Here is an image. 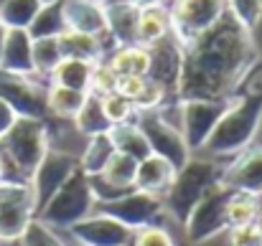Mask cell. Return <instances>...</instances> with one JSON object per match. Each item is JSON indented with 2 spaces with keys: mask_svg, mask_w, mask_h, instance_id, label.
<instances>
[{
  "mask_svg": "<svg viewBox=\"0 0 262 246\" xmlns=\"http://www.w3.org/2000/svg\"><path fill=\"white\" fill-rule=\"evenodd\" d=\"M257 64L252 33L224 15L214 28L183 46L178 99H232Z\"/></svg>",
  "mask_w": 262,
  "mask_h": 246,
  "instance_id": "cell-1",
  "label": "cell"
},
{
  "mask_svg": "<svg viewBox=\"0 0 262 246\" xmlns=\"http://www.w3.org/2000/svg\"><path fill=\"white\" fill-rule=\"evenodd\" d=\"M262 125V89H250L234 96L216 122L211 137L204 145V153L219 163L232 160L242 150H247Z\"/></svg>",
  "mask_w": 262,
  "mask_h": 246,
  "instance_id": "cell-2",
  "label": "cell"
},
{
  "mask_svg": "<svg viewBox=\"0 0 262 246\" xmlns=\"http://www.w3.org/2000/svg\"><path fill=\"white\" fill-rule=\"evenodd\" d=\"M51 150V125L49 119L18 117L8 135L0 140V153L5 160V180L28 183L38 163Z\"/></svg>",
  "mask_w": 262,
  "mask_h": 246,
  "instance_id": "cell-3",
  "label": "cell"
},
{
  "mask_svg": "<svg viewBox=\"0 0 262 246\" xmlns=\"http://www.w3.org/2000/svg\"><path fill=\"white\" fill-rule=\"evenodd\" d=\"M222 167L224 163L214 160V158H201V155H191L188 163L181 165L176 170V178L171 188L166 190L163 201V213H168L173 221L181 226L186 224L191 208L216 185L222 183Z\"/></svg>",
  "mask_w": 262,
  "mask_h": 246,
  "instance_id": "cell-4",
  "label": "cell"
},
{
  "mask_svg": "<svg viewBox=\"0 0 262 246\" xmlns=\"http://www.w3.org/2000/svg\"><path fill=\"white\" fill-rule=\"evenodd\" d=\"M94 193L89 185V175H84L79 167L64 180V185L43 203V208L36 213V218L54 229V231H69L74 224L84 221L94 213Z\"/></svg>",
  "mask_w": 262,
  "mask_h": 246,
  "instance_id": "cell-5",
  "label": "cell"
},
{
  "mask_svg": "<svg viewBox=\"0 0 262 246\" xmlns=\"http://www.w3.org/2000/svg\"><path fill=\"white\" fill-rule=\"evenodd\" d=\"M232 99H178V130L191 155L204 153L206 140Z\"/></svg>",
  "mask_w": 262,
  "mask_h": 246,
  "instance_id": "cell-6",
  "label": "cell"
},
{
  "mask_svg": "<svg viewBox=\"0 0 262 246\" xmlns=\"http://www.w3.org/2000/svg\"><path fill=\"white\" fill-rule=\"evenodd\" d=\"M171 36L181 46L193 43L227 15L224 0H171Z\"/></svg>",
  "mask_w": 262,
  "mask_h": 246,
  "instance_id": "cell-7",
  "label": "cell"
},
{
  "mask_svg": "<svg viewBox=\"0 0 262 246\" xmlns=\"http://www.w3.org/2000/svg\"><path fill=\"white\" fill-rule=\"evenodd\" d=\"M232 190L222 183H216L188 213L183 231L191 244H206L222 234H227V203Z\"/></svg>",
  "mask_w": 262,
  "mask_h": 246,
  "instance_id": "cell-8",
  "label": "cell"
},
{
  "mask_svg": "<svg viewBox=\"0 0 262 246\" xmlns=\"http://www.w3.org/2000/svg\"><path fill=\"white\" fill-rule=\"evenodd\" d=\"M36 218L31 185L23 180H0V244L23 239Z\"/></svg>",
  "mask_w": 262,
  "mask_h": 246,
  "instance_id": "cell-9",
  "label": "cell"
},
{
  "mask_svg": "<svg viewBox=\"0 0 262 246\" xmlns=\"http://www.w3.org/2000/svg\"><path fill=\"white\" fill-rule=\"evenodd\" d=\"M94 211L120 221L130 231H140L145 226L158 224V218L163 216V201L156 195L140 193V190H127L112 201H99L94 206Z\"/></svg>",
  "mask_w": 262,
  "mask_h": 246,
  "instance_id": "cell-10",
  "label": "cell"
},
{
  "mask_svg": "<svg viewBox=\"0 0 262 246\" xmlns=\"http://www.w3.org/2000/svg\"><path fill=\"white\" fill-rule=\"evenodd\" d=\"M135 125L145 135L148 147H150V155H158V158L168 160L176 170L181 165L188 163L191 153H188V147H186V142L181 137V130L173 127L171 122H166L158 114V109H153V112H138L135 114Z\"/></svg>",
  "mask_w": 262,
  "mask_h": 246,
  "instance_id": "cell-11",
  "label": "cell"
},
{
  "mask_svg": "<svg viewBox=\"0 0 262 246\" xmlns=\"http://www.w3.org/2000/svg\"><path fill=\"white\" fill-rule=\"evenodd\" d=\"M46 89L49 84L36 77H10L0 71V99H5L18 117L49 119Z\"/></svg>",
  "mask_w": 262,
  "mask_h": 246,
  "instance_id": "cell-12",
  "label": "cell"
},
{
  "mask_svg": "<svg viewBox=\"0 0 262 246\" xmlns=\"http://www.w3.org/2000/svg\"><path fill=\"white\" fill-rule=\"evenodd\" d=\"M183 71V46L173 36L148 46V79L166 91V102L178 99V84Z\"/></svg>",
  "mask_w": 262,
  "mask_h": 246,
  "instance_id": "cell-13",
  "label": "cell"
},
{
  "mask_svg": "<svg viewBox=\"0 0 262 246\" xmlns=\"http://www.w3.org/2000/svg\"><path fill=\"white\" fill-rule=\"evenodd\" d=\"M79 167V160L72 155V153H64L59 147H51L46 153V158L38 163L36 173L31 175L28 185H31V193H33V206H36V213L43 208V203L64 185V180Z\"/></svg>",
  "mask_w": 262,
  "mask_h": 246,
  "instance_id": "cell-14",
  "label": "cell"
},
{
  "mask_svg": "<svg viewBox=\"0 0 262 246\" xmlns=\"http://www.w3.org/2000/svg\"><path fill=\"white\" fill-rule=\"evenodd\" d=\"M69 239L82 246H130L135 231L122 226L120 221L104 216V213H92L84 221L74 224L69 231Z\"/></svg>",
  "mask_w": 262,
  "mask_h": 246,
  "instance_id": "cell-15",
  "label": "cell"
},
{
  "mask_svg": "<svg viewBox=\"0 0 262 246\" xmlns=\"http://www.w3.org/2000/svg\"><path fill=\"white\" fill-rule=\"evenodd\" d=\"M222 185H227L234 193L247 195H262V147L250 145L222 167Z\"/></svg>",
  "mask_w": 262,
  "mask_h": 246,
  "instance_id": "cell-16",
  "label": "cell"
},
{
  "mask_svg": "<svg viewBox=\"0 0 262 246\" xmlns=\"http://www.w3.org/2000/svg\"><path fill=\"white\" fill-rule=\"evenodd\" d=\"M59 3H61V18L67 31L87 33L97 38L107 33L104 0H59Z\"/></svg>",
  "mask_w": 262,
  "mask_h": 246,
  "instance_id": "cell-17",
  "label": "cell"
},
{
  "mask_svg": "<svg viewBox=\"0 0 262 246\" xmlns=\"http://www.w3.org/2000/svg\"><path fill=\"white\" fill-rule=\"evenodd\" d=\"M33 38L28 31L8 28L0 41V71L10 77H33V59H31Z\"/></svg>",
  "mask_w": 262,
  "mask_h": 246,
  "instance_id": "cell-18",
  "label": "cell"
},
{
  "mask_svg": "<svg viewBox=\"0 0 262 246\" xmlns=\"http://www.w3.org/2000/svg\"><path fill=\"white\" fill-rule=\"evenodd\" d=\"M56 38H59V48H61L64 59L99 64L115 51V43L107 38V33L102 38H97V36H87V33H77V31H64Z\"/></svg>",
  "mask_w": 262,
  "mask_h": 246,
  "instance_id": "cell-19",
  "label": "cell"
},
{
  "mask_svg": "<svg viewBox=\"0 0 262 246\" xmlns=\"http://www.w3.org/2000/svg\"><path fill=\"white\" fill-rule=\"evenodd\" d=\"M138 15L140 10L127 0H110L104 3V18H107V38L120 46H133L138 33Z\"/></svg>",
  "mask_w": 262,
  "mask_h": 246,
  "instance_id": "cell-20",
  "label": "cell"
},
{
  "mask_svg": "<svg viewBox=\"0 0 262 246\" xmlns=\"http://www.w3.org/2000/svg\"><path fill=\"white\" fill-rule=\"evenodd\" d=\"M176 178V167L168 160L158 158V155H148L145 160H140L135 167V180H133V190L163 198L166 190L171 188Z\"/></svg>",
  "mask_w": 262,
  "mask_h": 246,
  "instance_id": "cell-21",
  "label": "cell"
},
{
  "mask_svg": "<svg viewBox=\"0 0 262 246\" xmlns=\"http://www.w3.org/2000/svg\"><path fill=\"white\" fill-rule=\"evenodd\" d=\"M171 36V13L168 5H153V8H143L138 15V33H135V43L138 46H153L161 38Z\"/></svg>",
  "mask_w": 262,
  "mask_h": 246,
  "instance_id": "cell-22",
  "label": "cell"
},
{
  "mask_svg": "<svg viewBox=\"0 0 262 246\" xmlns=\"http://www.w3.org/2000/svg\"><path fill=\"white\" fill-rule=\"evenodd\" d=\"M107 135H110V140H112L115 153L127 155V158H133L135 163H140V160H145V158L150 155L148 140H145V135L140 132V127L135 125V119H133V122H125V125L110 127Z\"/></svg>",
  "mask_w": 262,
  "mask_h": 246,
  "instance_id": "cell-23",
  "label": "cell"
},
{
  "mask_svg": "<svg viewBox=\"0 0 262 246\" xmlns=\"http://www.w3.org/2000/svg\"><path fill=\"white\" fill-rule=\"evenodd\" d=\"M110 69L117 77H148V48L145 46H120L107 59Z\"/></svg>",
  "mask_w": 262,
  "mask_h": 246,
  "instance_id": "cell-24",
  "label": "cell"
},
{
  "mask_svg": "<svg viewBox=\"0 0 262 246\" xmlns=\"http://www.w3.org/2000/svg\"><path fill=\"white\" fill-rule=\"evenodd\" d=\"M87 99V91H77V89H67V86H56L49 84L46 89V112L54 119H74L77 112L82 109Z\"/></svg>",
  "mask_w": 262,
  "mask_h": 246,
  "instance_id": "cell-25",
  "label": "cell"
},
{
  "mask_svg": "<svg viewBox=\"0 0 262 246\" xmlns=\"http://www.w3.org/2000/svg\"><path fill=\"white\" fill-rule=\"evenodd\" d=\"M72 122H74V132H77L79 137H84V140L94 137V135H107L110 127H112V125L107 122L104 112H102V99L94 96V94H87L82 109L77 112V117H74Z\"/></svg>",
  "mask_w": 262,
  "mask_h": 246,
  "instance_id": "cell-26",
  "label": "cell"
},
{
  "mask_svg": "<svg viewBox=\"0 0 262 246\" xmlns=\"http://www.w3.org/2000/svg\"><path fill=\"white\" fill-rule=\"evenodd\" d=\"M92 71H94V64H89V61H79V59H61V61H59V66L51 71L49 84L67 86V89H77V91H87L89 94Z\"/></svg>",
  "mask_w": 262,
  "mask_h": 246,
  "instance_id": "cell-27",
  "label": "cell"
},
{
  "mask_svg": "<svg viewBox=\"0 0 262 246\" xmlns=\"http://www.w3.org/2000/svg\"><path fill=\"white\" fill-rule=\"evenodd\" d=\"M43 5H46L43 0H0V26L5 31L8 28L28 31V26L33 23V18Z\"/></svg>",
  "mask_w": 262,
  "mask_h": 246,
  "instance_id": "cell-28",
  "label": "cell"
},
{
  "mask_svg": "<svg viewBox=\"0 0 262 246\" xmlns=\"http://www.w3.org/2000/svg\"><path fill=\"white\" fill-rule=\"evenodd\" d=\"M112 155H115V147H112L110 135H94V137H89L84 142V150L77 158L79 160V170L84 175H99L104 170V165L110 163Z\"/></svg>",
  "mask_w": 262,
  "mask_h": 246,
  "instance_id": "cell-29",
  "label": "cell"
},
{
  "mask_svg": "<svg viewBox=\"0 0 262 246\" xmlns=\"http://www.w3.org/2000/svg\"><path fill=\"white\" fill-rule=\"evenodd\" d=\"M31 59H33V77L49 84L51 71L64 59L61 56V48H59V38H33Z\"/></svg>",
  "mask_w": 262,
  "mask_h": 246,
  "instance_id": "cell-30",
  "label": "cell"
},
{
  "mask_svg": "<svg viewBox=\"0 0 262 246\" xmlns=\"http://www.w3.org/2000/svg\"><path fill=\"white\" fill-rule=\"evenodd\" d=\"M260 198L247 195V193H234L229 195L227 203V226L229 229H242V226H255L257 216H260ZM227 229V231H229Z\"/></svg>",
  "mask_w": 262,
  "mask_h": 246,
  "instance_id": "cell-31",
  "label": "cell"
},
{
  "mask_svg": "<svg viewBox=\"0 0 262 246\" xmlns=\"http://www.w3.org/2000/svg\"><path fill=\"white\" fill-rule=\"evenodd\" d=\"M64 18H61V3H46L38 15L33 18V23L28 26V36L31 38H56L59 33H64Z\"/></svg>",
  "mask_w": 262,
  "mask_h": 246,
  "instance_id": "cell-32",
  "label": "cell"
},
{
  "mask_svg": "<svg viewBox=\"0 0 262 246\" xmlns=\"http://www.w3.org/2000/svg\"><path fill=\"white\" fill-rule=\"evenodd\" d=\"M227 3V15L237 20L245 31H255L262 20V0H224Z\"/></svg>",
  "mask_w": 262,
  "mask_h": 246,
  "instance_id": "cell-33",
  "label": "cell"
},
{
  "mask_svg": "<svg viewBox=\"0 0 262 246\" xmlns=\"http://www.w3.org/2000/svg\"><path fill=\"white\" fill-rule=\"evenodd\" d=\"M102 112H104V117H107V122L115 127V125H125V122H133L135 119V107H133V102L127 99V96H122V94H117V91H112V94H107V96H102Z\"/></svg>",
  "mask_w": 262,
  "mask_h": 246,
  "instance_id": "cell-34",
  "label": "cell"
},
{
  "mask_svg": "<svg viewBox=\"0 0 262 246\" xmlns=\"http://www.w3.org/2000/svg\"><path fill=\"white\" fill-rule=\"evenodd\" d=\"M112 91H117V74L110 69L107 61L94 64L92 82H89V94H94V96L102 99V96H107V94H112Z\"/></svg>",
  "mask_w": 262,
  "mask_h": 246,
  "instance_id": "cell-35",
  "label": "cell"
},
{
  "mask_svg": "<svg viewBox=\"0 0 262 246\" xmlns=\"http://www.w3.org/2000/svg\"><path fill=\"white\" fill-rule=\"evenodd\" d=\"M20 241H23L26 246H67L64 244V239L59 236V231L43 226L38 218L31 221V226L26 229V234H23Z\"/></svg>",
  "mask_w": 262,
  "mask_h": 246,
  "instance_id": "cell-36",
  "label": "cell"
},
{
  "mask_svg": "<svg viewBox=\"0 0 262 246\" xmlns=\"http://www.w3.org/2000/svg\"><path fill=\"white\" fill-rule=\"evenodd\" d=\"M163 102H166V91L156 82H150V79L145 77L143 89H140L138 96L133 99V107H135V112H153V109H158Z\"/></svg>",
  "mask_w": 262,
  "mask_h": 246,
  "instance_id": "cell-37",
  "label": "cell"
},
{
  "mask_svg": "<svg viewBox=\"0 0 262 246\" xmlns=\"http://www.w3.org/2000/svg\"><path fill=\"white\" fill-rule=\"evenodd\" d=\"M130 246H176V241L171 239V234L166 229H161L156 224V226H145V229L135 231Z\"/></svg>",
  "mask_w": 262,
  "mask_h": 246,
  "instance_id": "cell-38",
  "label": "cell"
},
{
  "mask_svg": "<svg viewBox=\"0 0 262 246\" xmlns=\"http://www.w3.org/2000/svg\"><path fill=\"white\" fill-rule=\"evenodd\" d=\"M227 246H262V236L257 226H242L227 231Z\"/></svg>",
  "mask_w": 262,
  "mask_h": 246,
  "instance_id": "cell-39",
  "label": "cell"
},
{
  "mask_svg": "<svg viewBox=\"0 0 262 246\" xmlns=\"http://www.w3.org/2000/svg\"><path fill=\"white\" fill-rule=\"evenodd\" d=\"M143 84H145V77H117V94H122L133 102L138 96V91L143 89Z\"/></svg>",
  "mask_w": 262,
  "mask_h": 246,
  "instance_id": "cell-40",
  "label": "cell"
},
{
  "mask_svg": "<svg viewBox=\"0 0 262 246\" xmlns=\"http://www.w3.org/2000/svg\"><path fill=\"white\" fill-rule=\"evenodd\" d=\"M15 119H18V114L10 109V104L5 99H0V140L8 135V130L15 125Z\"/></svg>",
  "mask_w": 262,
  "mask_h": 246,
  "instance_id": "cell-41",
  "label": "cell"
},
{
  "mask_svg": "<svg viewBox=\"0 0 262 246\" xmlns=\"http://www.w3.org/2000/svg\"><path fill=\"white\" fill-rule=\"evenodd\" d=\"M127 3H133L138 10H143V8H153V5H166L168 0H127Z\"/></svg>",
  "mask_w": 262,
  "mask_h": 246,
  "instance_id": "cell-42",
  "label": "cell"
},
{
  "mask_svg": "<svg viewBox=\"0 0 262 246\" xmlns=\"http://www.w3.org/2000/svg\"><path fill=\"white\" fill-rule=\"evenodd\" d=\"M0 180H5V160H3V153H0Z\"/></svg>",
  "mask_w": 262,
  "mask_h": 246,
  "instance_id": "cell-43",
  "label": "cell"
},
{
  "mask_svg": "<svg viewBox=\"0 0 262 246\" xmlns=\"http://www.w3.org/2000/svg\"><path fill=\"white\" fill-rule=\"evenodd\" d=\"M255 226H257V231H260V236H262V208H260V216H257V221H255Z\"/></svg>",
  "mask_w": 262,
  "mask_h": 246,
  "instance_id": "cell-44",
  "label": "cell"
},
{
  "mask_svg": "<svg viewBox=\"0 0 262 246\" xmlns=\"http://www.w3.org/2000/svg\"><path fill=\"white\" fill-rule=\"evenodd\" d=\"M0 246H26V244H23V241L18 239V241H10V244H0Z\"/></svg>",
  "mask_w": 262,
  "mask_h": 246,
  "instance_id": "cell-45",
  "label": "cell"
},
{
  "mask_svg": "<svg viewBox=\"0 0 262 246\" xmlns=\"http://www.w3.org/2000/svg\"><path fill=\"white\" fill-rule=\"evenodd\" d=\"M3 33H5V28H3V26H0V41H3Z\"/></svg>",
  "mask_w": 262,
  "mask_h": 246,
  "instance_id": "cell-46",
  "label": "cell"
},
{
  "mask_svg": "<svg viewBox=\"0 0 262 246\" xmlns=\"http://www.w3.org/2000/svg\"><path fill=\"white\" fill-rule=\"evenodd\" d=\"M72 246H82V244H72Z\"/></svg>",
  "mask_w": 262,
  "mask_h": 246,
  "instance_id": "cell-47",
  "label": "cell"
}]
</instances>
